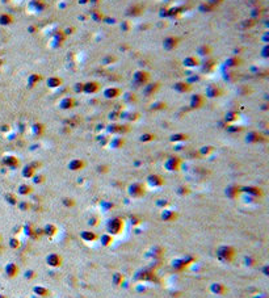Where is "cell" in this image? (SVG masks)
Wrapping results in <instances>:
<instances>
[{
	"label": "cell",
	"instance_id": "1",
	"mask_svg": "<svg viewBox=\"0 0 269 298\" xmlns=\"http://www.w3.org/2000/svg\"><path fill=\"white\" fill-rule=\"evenodd\" d=\"M215 255H217V259L221 263L230 264L235 260L236 250L232 246H219L215 251Z\"/></svg>",
	"mask_w": 269,
	"mask_h": 298
},
{
	"label": "cell",
	"instance_id": "2",
	"mask_svg": "<svg viewBox=\"0 0 269 298\" xmlns=\"http://www.w3.org/2000/svg\"><path fill=\"white\" fill-rule=\"evenodd\" d=\"M124 227H125V222L122 218H112V220H109L106 222V232L108 234H110L112 236H116L118 234H121V232L124 231Z\"/></svg>",
	"mask_w": 269,
	"mask_h": 298
},
{
	"label": "cell",
	"instance_id": "3",
	"mask_svg": "<svg viewBox=\"0 0 269 298\" xmlns=\"http://www.w3.org/2000/svg\"><path fill=\"white\" fill-rule=\"evenodd\" d=\"M193 261H194L193 256H184V257H179V259L172 260L171 265H172V268H173L175 271L181 272V271H185V269L188 268Z\"/></svg>",
	"mask_w": 269,
	"mask_h": 298
},
{
	"label": "cell",
	"instance_id": "4",
	"mask_svg": "<svg viewBox=\"0 0 269 298\" xmlns=\"http://www.w3.org/2000/svg\"><path fill=\"white\" fill-rule=\"evenodd\" d=\"M134 277L138 281H155L156 275L154 273V271L151 268H141L139 271L135 272Z\"/></svg>",
	"mask_w": 269,
	"mask_h": 298
},
{
	"label": "cell",
	"instance_id": "5",
	"mask_svg": "<svg viewBox=\"0 0 269 298\" xmlns=\"http://www.w3.org/2000/svg\"><path fill=\"white\" fill-rule=\"evenodd\" d=\"M127 193H129V196L130 197H133V198H139V197L145 196L146 189H145V186H143V184H141V183H133V184L129 185Z\"/></svg>",
	"mask_w": 269,
	"mask_h": 298
},
{
	"label": "cell",
	"instance_id": "6",
	"mask_svg": "<svg viewBox=\"0 0 269 298\" xmlns=\"http://www.w3.org/2000/svg\"><path fill=\"white\" fill-rule=\"evenodd\" d=\"M62 263H63V259L59 253L53 252V253H49L47 256H46V264L51 268H58L62 265Z\"/></svg>",
	"mask_w": 269,
	"mask_h": 298
},
{
	"label": "cell",
	"instance_id": "7",
	"mask_svg": "<svg viewBox=\"0 0 269 298\" xmlns=\"http://www.w3.org/2000/svg\"><path fill=\"white\" fill-rule=\"evenodd\" d=\"M180 164H181V160L179 159L177 156H171V158H168L167 161L164 163V167H166L167 171L173 172V171H177L179 168H180Z\"/></svg>",
	"mask_w": 269,
	"mask_h": 298
},
{
	"label": "cell",
	"instance_id": "8",
	"mask_svg": "<svg viewBox=\"0 0 269 298\" xmlns=\"http://www.w3.org/2000/svg\"><path fill=\"white\" fill-rule=\"evenodd\" d=\"M164 255V250L160 246H152L147 250L146 256L151 257V259H161V256Z\"/></svg>",
	"mask_w": 269,
	"mask_h": 298
},
{
	"label": "cell",
	"instance_id": "9",
	"mask_svg": "<svg viewBox=\"0 0 269 298\" xmlns=\"http://www.w3.org/2000/svg\"><path fill=\"white\" fill-rule=\"evenodd\" d=\"M19 265L15 264V263H8L4 267V272H5V276L8 278H15L17 275H19Z\"/></svg>",
	"mask_w": 269,
	"mask_h": 298
},
{
	"label": "cell",
	"instance_id": "10",
	"mask_svg": "<svg viewBox=\"0 0 269 298\" xmlns=\"http://www.w3.org/2000/svg\"><path fill=\"white\" fill-rule=\"evenodd\" d=\"M147 184L150 186H152V188H159V186H161L164 184V180L159 175H150L148 177H147Z\"/></svg>",
	"mask_w": 269,
	"mask_h": 298
},
{
	"label": "cell",
	"instance_id": "11",
	"mask_svg": "<svg viewBox=\"0 0 269 298\" xmlns=\"http://www.w3.org/2000/svg\"><path fill=\"white\" fill-rule=\"evenodd\" d=\"M210 292L213 294H217V296H225L226 293H227V288L223 285V284L221 282H214L210 285Z\"/></svg>",
	"mask_w": 269,
	"mask_h": 298
},
{
	"label": "cell",
	"instance_id": "12",
	"mask_svg": "<svg viewBox=\"0 0 269 298\" xmlns=\"http://www.w3.org/2000/svg\"><path fill=\"white\" fill-rule=\"evenodd\" d=\"M177 217H179V214L173 210H163L160 215L161 221H164V222H173L177 220Z\"/></svg>",
	"mask_w": 269,
	"mask_h": 298
},
{
	"label": "cell",
	"instance_id": "13",
	"mask_svg": "<svg viewBox=\"0 0 269 298\" xmlns=\"http://www.w3.org/2000/svg\"><path fill=\"white\" fill-rule=\"evenodd\" d=\"M240 192H244L247 195L252 197H263V191L257 186H246V188H240Z\"/></svg>",
	"mask_w": 269,
	"mask_h": 298
},
{
	"label": "cell",
	"instance_id": "14",
	"mask_svg": "<svg viewBox=\"0 0 269 298\" xmlns=\"http://www.w3.org/2000/svg\"><path fill=\"white\" fill-rule=\"evenodd\" d=\"M80 238L85 240V242H96L99 239V235L96 232L91 231V230H83L80 232Z\"/></svg>",
	"mask_w": 269,
	"mask_h": 298
},
{
	"label": "cell",
	"instance_id": "15",
	"mask_svg": "<svg viewBox=\"0 0 269 298\" xmlns=\"http://www.w3.org/2000/svg\"><path fill=\"white\" fill-rule=\"evenodd\" d=\"M85 166V161L84 160H80V159H74L71 160L69 163V168L71 171H79V170H83Z\"/></svg>",
	"mask_w": 269,
	"mask_h": 298
},
{
	"label": "cell",
	"instance_id": "16",
	"mask_svg": "<svg viewBox=\"0 0 269 298\" xmlns=\"http://www.w3.org/2000/svg\"><path fill=\"white\" fill-rule=\"evenodd\" d=\"M57 231H58V229H57V226L53 225V223H47L44 229H42V232H44V235L49 236V238H53V236L57 234Z\"/></svg>",
	"mask_w": 269,
	"mask_h": 298
},
{
	"label": "cell",
	"instance_id": "17",
	"mask_svg": "<svg viewBox=\"0 0 269 298\" xmlns=\"http://www.w3.org/2000/svg\"><path fill=\"white\" fill-rule=\"evenodd\" d=\"M99 240H100V244L102 247H109L113 243V236L110 234H108V232H105V234H102L101 236H99Z\"/></svg>",
	"mask_w": 269,
	"mask_h": 298
},
{
	"label": "cell",
	"instance_id": "18",
	"mask_svg": "<svg viewBox=\"0 0 269 298\" xmlns=\"http://www.w3.org/2000/svg\"><path fill=\"white\" fill-rule=\"evenodd\" d=\"M239 193H240V188L234 186V185L228 186V188L226 189V196L230 197V198H236V197L239 196Z\"/></svg>",
	"mask_w": 269,
	"mask_h": 298
},
{
	"label": "cell",
	"instance_id": "19",
	"mask_svg": "<svg viewBox=\"0 0 269 298\" xmlns=\"http://www.w3.org/2000/svg\"><path fill=\"white\" fill-rule=\"evenodd\" d=\"M246 139H247V142H249V143H257L263 139V135L259 134V133L252 131V133H249V134H247Z\"/></svg>",
	"mask_w": 269,
	"mask_h": 298
},
{
	"label": "cell",
	"instance_id": "20",
	"mask_svg": "<svg viewBox=\"0 0 269 298\" xmlns=\"http://www.w3.org/2000/svg\"><path fill=\"white\" fill-rule=\"evenodd\" d=\"M33 292L34 294H37L38 297H47L49 296V290L45 288V286H41V285H37L33 288Z\"/></svg>",
	"mask_w": 269,
	"mask_h": 298
},
{
	"label": "cell",
	"instance_id": "21",
	"mask_svg": "<svg viewBox=\"0 0 269 298\" xmlns=\"http://www.w3.org/2000/svg\"><path fill=\"white\" fill-rule=\"evenodd\" d=\"M4 164H5V166H8V167L15 168V167L19 166V159L15 158V156H7L5 159H4Z\"/></svg>",
	"mask_w": 269,
	"mask_h": 298
},
{
	"label": "cell",
	"instance_id": "22",
	"mask_svg": "<svg viewBox=\"0 0 269 298\" xmlns=\"http://www.w3.org/2000/svg\"><path fill=\"white\" fill-rule=\"evenodd\" d=\"M32 191H33V188H32L30 185H28V184H23V185L19 186V193H20L21 196H28V195H30Z\"/></svg>",
	"mask_w": 269,
	"mask_h": 298
},
{
	"label": "cell",
	"instance_id": "23",
	"mask_svg": "<svg viewBox=\"0 0 269 298\" xmlns=\"http://www.w3.org/2000/svg\"><path fill=\"white\" fill-rule=\"evenodd\" d=\"M34 172H35V170L32 166H26V167H24V170H23V176L24 177H33L34 176Z\"/></svg>",
	"mask_w": 269,
	"mask_h": 298
},
{
	"label": "cell",
	"instance_id": "24",
	"mask_svg": "<svg viewBox=\"0 0 269 298\" xmlns=\"http://www.w3.org/2000/svg\"><path fill=\"white\" fill-rule=\"evenodd\" d=\"M202 104H203V100L201 96H193L192 97V101H191L192 108H200Z\"/></svg>",
	"mask_w": 269,
	"mask_h": 298
},
{
	"label": "cell",
	"instance_id": "25",
	"mask_svg": "<svg viewBox=\"0 0 269 298\" xmlns=\"http://www.w3.org/2000/svg\"><path fill=\"white\" fill-rule=\"evenodd\" d=\"M110 133H126L125 130H129V127L126 126H120V125H112L109 126Z\"/></svg>",
	"mask_w": 269,
	"mask_h": 298
},
{
	"label": "cell",
	"instance_id": "26",
	"mask_svg": "<svg viewBox=\"0 0 269 298\" xmlns=\"http://www.w3.org/2000/svg\"><path fill=\"white\" fill-rule=\"evenodd\" d=\"M112 281H113V284L114 285H121V284L124 282V276L121 275V273H114L113 275V277H112Z\"/></svg>",
	"mask_w": 269,
	"mask_h": 298
},
{
	"label": "cell",
	"instance_id": "27",
	"mask_svg": "<svg viewBox=\"0 0 269 298\" xmlns=\"http://www.w3.org/2000/svg\"><path fill=\"white\" fill-rule=\"evenodd\" d=\"M74 106V100L72 99H64L62 103H60V108L63 109H69V108Z\"/></svg>",
	"mask_w": 269,
	"mask_h": 298
},
{
	"label": "cell",
	"instance_id": "28",
	"mask_svg": "<svg viewBox=\"0 0 269 298\" xmlns=\"http://www.w3.org/2000/svg\"><path fill=\"white\" fill-rule=\"evenodd\" d=\"M244 264L247 267H253L256 264V259L253 256H244Z\"/></svg>",
	"mask_w": 269,
	"mask_h": 298
},
{
	"label": "cell",
	"instance_id": "29",
	"mask_svg": "<svg viewBox=\"0 0 269 298\" xmlns=\"http://www.w3.org/2000/svg\"><path fill=\"white\" fill-rule=\"evenodd\" d=\"M9 247H11V248H13V250L19 248V247H20V240L17 239V238H11L9 239Z\"/></svg>",
	"mask_w": 269,
	"mask_h": 298
},
{
	"label": "cell",
	"instance_id": "30",
	"mask_svg": "<svg viewBox=\"0 0 269 298\" xmlns=\"http://www.w3.org/2000/svg\"><path fill=\"white\" fill-rule=\"evenodd\" d=\"M125 145V141L122 138H117V139H113L112 142H110V146L112 147H121Z\"/></svg>",
	"mask_w": 269,
	"mask_h": 298
},
{
	"label": "cell",
	"instance_id": "31",
	"mask_svg": "<svg viewBox=\"0 0 269 298\" xmlns=\"http://www.w3.org/2000/svg\"><path fill=\"white\" fill-rule=\"evenodd\" d=\"M33 131H34V134L41 135L42 133H44V126H42L41 124H35L34 126H33Z\"/></svg>",
	"mask_w": 269,
	"mask_h": 298
},
{
	"label": "cell",
	"instance_id": "32",
	"mask_svg": "<svg viewBox=\"0 0 269 298\" xmlns=\"http://www.w3.org/2000/svg\"><path fill=\"white\" fill-rule=\"evenodd\" d=\"M24 232H25V234H26L28 236H32V238H33V232H34V229L30 225H25V226H24Z\"/></svg>",
	"mask_w": 269,
	"mask_h": 298
},
{
	"label": "cell",
	"instance_id": "33",
	"mask_svg": "<svg viewBox=\"0 0 269 298\" xmlns=\"http://www.w3.org/2000/svg\"><path fill=\"white\" fill-rule=\"evenodd\" d=\"M105 96L106 97H116V96H118V91H116V89H109V91L105 92Z\"/></svg>",
	"mask_w": 269,
	"mask_h": 298
},
{
	"label": "cell",
	"instance_id": "34",
	"mask_svg": "<svg viewBox=\"0 0 269 298\" xmlns=\"http://www.w3.org/2000/svg\"><path fill=\"white\" fill-rule=\"evenodd\" d=\"M155 138V135L154 134H145V135H142L141 137V141L142 142H148V141H151V139H154Z\"/></svg>",
	"mask_w": 269,
	"mask_h": 298
},
{
	"label": "cell",
	"instance_id": "35",
	"mask_svg": "<svg viewBox=\"0 0 269 298\" xmlns=\"http://www.w3.org/2000/svg\"><path fill=\"white\" fill-rule=\"evenodd\" d=\"M177 193L180 196H185V195H188V193H189V189L186 188V186H180V188H179V191H177Z\"/></svg>",
	"mask_w": 269,
	"mask_h": 298
},
{
	"label": "cell",
	"instance_id": "36",
	"mask_svg": "<svg viewBox=\"0 0 269 298\" xmlns=\"http://www.w3.org/2000/svg\"><path fill=\"white\" fill-rule=\"evenodd\" d=\"M188 137H186L185 134H176V135H173L171 139L172 141H182V139H186Z\"/></svg>",
	"mask_w": 269,
	"mask_h": 298
},
{
	"label": "cell",
	"instance_id": "37",
	"mask_svg": "<svg viewBox=\"0 0 269 298\" xmlns=\"http://www.w3.org/2000/svg\"><path fill=\"white\" fill-rule=\"evenodd\" d=\"M210 151H213V147H203L200 152L202 154V155H207V154H210Z\"/></svg>",
	"mask_w": 269,
	"mask_h": 298
},
{
	"label": "cell",
	"instance_id": "38",
	"mask_svg": "<svg viewBox=\"0 0 269 298\" xmlns=\"http://www.w3.org/2000/svg\"><path fill=\"white\" fill-rule=\"evenodd\" d=\"M63 204L66 205L67 207H70V206H74L75 205V202H74V200H69V198H66V200H63Z\"/></svg>",
	"mask_w": 269,
	"mask_h": 298
},
{
	"label": "cell",
	"instance_id": "39",
	"mask_svg": "<svg viewBox=\"0 0 269 298\" xmlns=\"http://www.w3.org/2000/svg\"><path fill=\"white\" fill-rule=\"evenodd\" d=\"M35 276V272H33V271H28V272H25V277L26 278H29V280H32Z\"/></svg>",
	"mask_w": 269,
	"mask_h": 298
},
{
	"label": "cell",
	"instance_id": "40",
	"mask_svg": "<svg viewBox=\"0 0 269 298\" xmlns=\"http://www.w3.org/2000/svg\"><path fill=\"white\" fill-rule=\"evenodd\" d=\"M139 222H141V220H138V218H135V217H131V218H130V223H131L133 226L138 225Z\"/></svg>",
	"mask_w": 269,
	"mask_h": 298
},
{
	"label": "cell",
	"instance_id": "41",
	"mask_svg": "<svg viewBox=\"0 0 269 298\" xmlns=\"http://www.w3.org/2000/svg\"><path fill=\"white\" fill-rule=\"evenodd\" d=\"M5 198H7V200H8V201H9V202H11V204H12V205H15V204H16V200H15V197H13V196H11V195H8V196H7V197H5Z\"/></svg>",
	"mask_w": 269,
	"mask_h": 298
},
{
	"label": "cell",
	"instance_id": "42",
	"mask_svg": "<svg viewBox=\"0 0 269 298\" xmlns=\"http://www.w3.org/2000/svg\"><path fill=\"white\" fill-rule=\"evenodd\" d=\"M33 177H34V181L35 183H42V181L45 180L44 176H33Z\"/></svg>",
	"mask_w": 269,
	"mask_h": 298
},
{
	"label": "cell",
	"instance_id": "43",
	"mask_svg": "<svg viewBox=\"0 0 269 298\" xmlns=\"http://www.w3.org/2000/svg\"><path fill=\"white\" fill-rule=\"evenodd\" d=\"M167 201H157V206H160V207H166L167 206Z\"/></svg>",
	"mask_w": 269,
	"mask_h": 298
},
{
	"label": "cell",
	"instance_id": "44",
	"mask_svg": "<svg viewBox=\"0 0 269 298\" xmlns=\"http://www.w3.org/2000/svg\"><path fill=\"white\" fill-rule=\"evenodd\" d=\"M88 225L89 226H96V225H97V220H89L88 221Z\"/></svg>",
	"mask_w": 269,
	"mask_h": 298
},
{
	"label": "cell",
	"instance_id": "45",
	"mask_svg": "<svg viewBox=\"0 0 269 298\" xmlns=\"http://www.w3.org/2000/svg\"><path fill=\"white\" fill-rule=\"evenodd\" d=\"M28 207H29V204H26V202H23V204H21V206H20V209L25 210V209H28Z\"/></svg>",
	"mask_w": 269,
	"mask_h": 298
},
{
	"label": "cell",
	"instance_id": "46",
	"mask_svg": "<svg viewBox=\"0 0 269 298\" xmlns=\"http://www.w3.org/2000/svg\"><path fill=\"white\" fill-rule=\"evenodd\" d=\"M264 273H265V276L269 275V272H268V265H265V267H264Z\"/></svg>",
	"mask_w": 269,
	"mask_h": 298
},
{
	"label": "cell",
	"instance_id": "47",
	"mask_svg": "<svg viewBox=\"0 0 269 298\" xmlns=\"http://www.w3.org/2000/svg\"><path fill=\"white\" fill-rule=\"evenodd\" d=\"M255 298H267V297H265V296H256Z\"/></svg>",
	"mask_w": 269,
	"mask_h": 298
},
{
	"label": "cell",
	"instance_id": "48",
	"mask_svg": "<svg viewBox=\"0 0 269 298\" xmlns=\"http://www.w3.org/2000/svg\"><path fill=\"white\" fill-rule=\"evenodd\" d=\"M0 298H7V297L4 296V294H0Z\"/></svg>",
	"mask_w": 269,
	"mask_h": 298
}]
</instances>
